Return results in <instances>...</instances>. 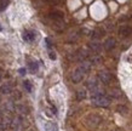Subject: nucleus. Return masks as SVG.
<instances>
[{"instance_id": "4", "label": "nucleus", "mask_w": 132, "mask_h": 131, "mask_svg": "<svg viewBox=\"0 0 132 131\" xmlns=\"http://www.w3.org/2000/svg\"><path fill=\"white\" fill-rule=\"evenodd\" d=\"M115 45H116V40L114 39V38H108L103 44L104 49H105L107 51H112L113 49L115 48Z\"/></svg>"}, {"instance_id": "5", "label": "nucleus", "mask_w": 132, "mask_h": 131, "mask_svg": "<svg viewBox=\"0 0 132 131\" xmlns=\"http://www.w3.org/2000/svg\"><path fill=\"white\" fill-rule=\"evenodd\" d=\"M12 90H13V87H12L11 83H4L1 86H0V94H3V95H9V94H11Z\"/></svg>"}, {"instance_id": "14", "label": "nucleus", "mask_w": 132, "mask_h": 131, "mask_svg": "<svg viewBox=\"0 0 132 131\" xmlns=\"http://www.w3.org/2000/svg\"><path fill=\"white\" fill-rule=\"evenodd\" d=\"M23 86H24V89H26L28 92L32 91L33 87H32V84H30V81H29V80H24V81H23Z\"/></svg>"}, {"instance_id": "18", "label": "nucleus", "mask_w": 132, "mask_h": 131, "mask_svg": "<svg viewBox=\"0 0 132 131\" xmlns=\"http://www.w3.org/2000/svg\"><path fill=\"white\" fill-rule=\"evenodd\" d=\"M20 73L22 74V75H24V74H26V69H24V68H21V69H20Z\"/></svg>"}, {"instance_id": "7", "label": "nucleus", "mask_w": 132, "mask_h": 131, "mask_svg": "<svg viewBox=\"0 0 132 131\" xmlns=\"http://www.w3.org/2000/svg\"><path fill=\"white\" fill-rule=\"evenodd\" d=\"M88 48L91 50L92 52H95V53H100L101 50H102V45L100 43H97V41H92V43L88 44Z\"/></svg>"}, {"instance_id": "16", "label": "nucleus", "mask_w": 132, "mask_h": 131, "mask_svg": "<svg viewBox=\"0 0 132 131\" xmlns=\"http://www.w3.org/2000/svg\"><path fill=\"white\" fill-rule=\"evenodd\" d=\"M48 56H50L51 60H56V53L53 51H51V50H48Z\"/></svg>"}, {"instance_id": "11", "label": "nucleus", "mask_w": 132, "mask_h": 131, "mask_svg": "<svg viewBox=\"0 0 132 131\" xmlns=\"http://www.w3.org/2000/svg\"><path fill=\"white\" fill-rule=\"evenodd\" d=\"M45 130L46 131H57V125L55 123L47 121V123H45Z\"/></svg>"}, {"instance_id": "2", "label": "nucleus", "mask_w": 132, "mask_h": 131, "mask_svg": "<svg viewBox=\"0 0 132 131\" xmlns=\"http://www.w3.org/2000/svg\"><path fill=\"white\" fill-rule=\"evenodd\" d=\"M91 102L93 106L96 107H108L110 104V98L104 94H100V95H92L91 96Z\"/></svg>"}, {"instance_id": "3", "label": "nucleus", "mask_w": 132, "mask_h": 131, "mask_svg": "<svg viewBox=\"0 0 132 131\" xmlns=\"http://www.w3.org/2000/svg\"><path fill=\"white\" fill-rule=\"evenodd\" d=\"M98 79H100V81L102 84L108 85V84H110V81H112L113 75L108 71H101V72H98Z\"/></svg>"}, {"instance_id": "21", "label": "nucleus", "mask_w": 132, "mask_h": 131, "mask_svg": "<svg viewBox=\"0 0 132 131\" xmlns=\"http://www.w3.org/2000/svg\"><path fill=\"white\" fill-rule=\"evenodd\" d=\"M0 30H1V27H0Z\"/></svg>"}, {"instance_id": "9", "label": "nucleus", "mask_w": 132, "mask_h": 131, "mask_svg": "<svg viewBox=\"0 0 132 131\" xmlns=\"http://www.w3.org/2000/svg\"><path fill=\"white\" fill-rule=\"evenodd\" d=\"M23 39L26 40V41H28V43L34 41V39H35V33L33 32V30H26V32L23 33Z\"/></svg>"}, {"instance_id": "15", "label": "nucleus", "mask_w": 132, "mask_h": 131, "mask_svg": "<svg viewBox=\"0 0 132 131\" xmlns=\"http://www.w3.org/2000/svg\"><path fill=\"white\" fill-rule=\"evenodd\" d=\"M29 69H30V72H33V73L36 72L38 71V63H36V62H30V63H29Z\"/></svg>"}, {"instance_id": "17", "label": "nucleus", "mask_w": 132, "mask_h": 131, "mask_svg": "<svg viewBox=\"0 0 132 131\" xmlns=\"http://www.w3.org/2000/svg\"><path fill=\"white\" fill-rule=\"evenodd\" d=\"M110 95H112L113 97H120L121 92L120 91H113V92H110Z\"/></svg>"}, {"instance_id": "6", "label": "nucleus", "mask_w": 132, "mask_h": 131, "mask_svg": "<svg viewBox=\"0 0 132 131\" xmlns=\"http://www.w3.org/2000/svg\"><path fill=\"white\" fill-rule=\"evenodd\" d=\"M48 17L56 22V21H63L64 15H63V12H61V11H51L48 13Z\"/></svg>"}, {"instance_id": "10", "label": "nucleus", "mask_w": 132, "mask_h": 131, "mask_svg": "<svg viewBox=\"0 0 132 131\" xmlns=\"http://www.w3.org/2000/svg\"><path fill=\"white\" fill-rule=\"evenodd\" d=\"M103 35H104V30L102 28H97V29H95L93 32H91V38L93 40L100 39L101 36H103Z\"/></svg>"}, {"instance_id": "13", "label": "nucleus", "mask_w": 132, "mask_h": 131, "mask_svg": "<svg viewBox=\"0 0 132 131\" xmlns=\"http://www.w3.org/2000/svg\"><path fill=\"white\" fill-rule=\"evenodd\" d=\"M85 97H86V91H85V90H80V91L76 92V98L79 99V101L84 99Z\"/></svg>"}, {"instance_id": "8", "label": "nucleus", "mask_w": 132, "mask_h": 131, "mask_svg": "<svg viewBox=\"0 0 132 131\" xmlns=\"http://www.w3.org/2000/svg\"><path fill=\"white\" fill-rule=\"evenodd\" d=\"M131 32H132L131 27H128V26H122V27H120V29H119V36L126 38Z\"/></svg>"}, {"instance_id": "12", "label": "nucleus", "mask_w": 132, "mask_h": 131, "mask_svg": "<svg viewBox=\"0 0 132 131\" xmlns=\"http://www.w3.org/2000/svg\"><path fill=\"white\" fill-rule=\"evenodd\" d=\"M9 4H10V0H0V11H5Z\"/></svg>"}, {"instance_id": "1", "label": "nucleus", "mask_w": 132, "mask_h": 131, "mask_svg": "<svg viewBox=\"0 0 132 131\" xmlns=\"http://www.w3.org/2000/svg\"><path fill=\"white\" fill-rule=\"evenodd\" d=\"M91 66H92V63L88 60L84 61V62H81L80 66H79L75 71L73 72V74H72V81H73V83H75V84L80 83L81 80L84 79V76L87 74L88 72H90Z\"/></svg>"}, {"instance_id": "19", "label": "nucleus", "mask_w": 132, "mask_h": 131, "mask_svg": "<svg viewBox=\"0 0 132 131\" xmlns=\"http://www.w3.org/2000/svg\"><path fill=\"white\" fill-rule=\"evenodd\" d=\"M15 131H23V130H22L21 127H18V129H15Z\"/></svg>"}, {"instance_id": "20", "label": "nucleus", "mask_w": 132, "mask_h": 131, "mask_svg": "<svg viewBox=\"0 0 132 131\" xmlns=\"http://www.w3.org/2000/svg\"><path fill=\"white\" fill-rule=\"evenodd\" d=\"M0 81H1V74H0Z\"/></svg>"}]
</instances>
